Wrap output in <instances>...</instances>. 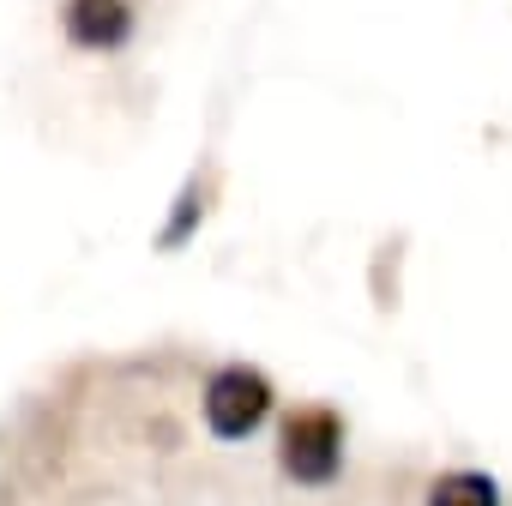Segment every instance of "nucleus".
I'll return each instance as SVG.
<instances>
[{
	"instance_id": "obj_1",
	"label": "nucleus",
	"mask_w": 512,
	"mask_h": 506,
	"mask_svg": "<svg viewBox=\"0 0 512 506\" xmlns=\"http://www.w3.org/2000/svg\"><path fill=\"white\" fill-rule=\"evenodd\" d=\"M278 464H284V476H296L308 488L332 482L338 464H344V416L326 410V404L290 410L284 428H278Z\"/></svg>"
},
{
	"instance_id": "obj_2",
	"label": "nucleus",
	"mask_w": 512,
	"mask_h": 506,
	"mask_svg": "<svg viewBox=\"0 0 512 506\" xmlns=\"http://www.w3.org/2000/svg\"><path fill=\"white\" fill-rule=\"evenodd\" d=\"M266 416H272V380L260 368L235 362V368L211 374V386H205V428L217 440H247Z\"/></svg>"
},
{
	"instance_id": "obj_3",
	"label": "nucleus",
	"mask_w": 512,
	"mask_h": 506,
	"mask_svg": "<svg viewBox=\"0 0 512 506\" xmlns=\"http://www.w3.org/2000/svg\"><path fill=\"white\" fill-rule=\"evenodd\" d=\"M61 31L73 49L85 55H109L133 37V7L127 0H67L61 7Z\"/></svg>"
},
{
	"instance_id": "obj_4",
	"label": "nucleus",
	"mask_w": 512,
	"mask_h": 506,
	"mask_svg": "<svg viewBox=\"0 0 512 506\" xmlns=\"http://www.w3.org/2000/svg\"><path fill=\"white\" fill-rule=\"evenodd\" d=\"M428 506H500V488L482 470H446L428 488Z\"/></svg>"
}]
</instances>
